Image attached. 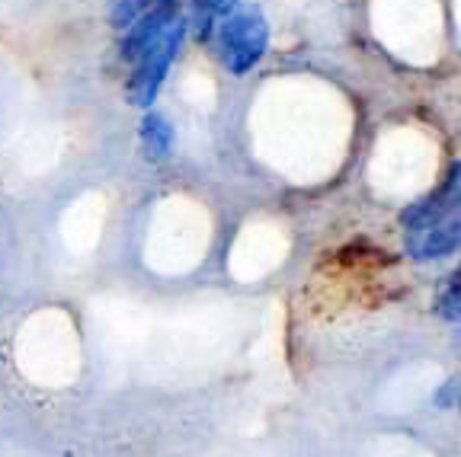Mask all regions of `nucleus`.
Masks as SVG:
<instances>
[{"mask_svg":"<svg viewBox=\"0 0 461 457\" xmlns=\"http://www.w3.org/2000/svg\"><path fill=\"white\" fill-rule=\"evenodd\" d=\"M240 0H199V7L205 10V13H228V10L238 7Z\"/></svg>","mask_w":461,"mask_h":457,"instance_id":"obj_7","label":"nucleus"},{"mask_svg":"<svg viewBox=\"0 0 461 457\" xmlns=\"http://www.w3.org/2000/svg\"><path fill=\"white\" fill-rule=\"evenodd\" d=\"M183 39H186V26H183V20H180V22H173L164 36L135 61V74H131V80H129V100L135 103V106H141V109L154 106Z\"/></svg>","mask_w":461,"mask_h":457,"instance_id":"obj_2","label":"nucleus"},{"mask_svg":"<svg viewBox=\"0 0 461 457\" xmlns=\"http://www.w3.org/2000/svg\"><path fill=\"white\" fill-rule=\"evenodd\" d=\"M458 409H461V400H458Z\"/></svg>","mask_w":461,"mask_h":457,"instance_id":"obj_8","label":"nucleus"},{"mask_svg":"<svg viewBox=\"0 0 461 457\" xmlns=\"http://www.w3.org/2000/svg\"><path fill=\"white\" fill-rule=\"evenodd\" d=\"M180 20H183V0H154L151 7L144 10V13L129 26L122 55L138 61V58H141L144 51L151 49L167 29L173 26V22H180Z\"/></svg>","mask_w":461,"mask_h":457,"instance_id":"obj_3","label":"nucleus"},{"mask_svg":"<svg viewBox=\"0 0 461 457\" xmlns=\"http://www.w3.org/2000/svg\"><path fill=\"white\" fill-rule=\"evenodd\" d=\"M269 22L253 4H238L221 20V55L230 74H247L267 55Z\"/></svg>","mask_w":461,"mask_h":457,"instance_id":"obj_1","label":"nucleus"},{"mask_svg":"<svg viewBox=\"0 0 461 457\" xmlns=\"http://www.w3.org/2000/svg\"><path fill=\"white\" fill-rule=\"evenodd\" d=\"M141 144L148 160H167L173 154V129L160 112H148L141 121Z\"/></svg>","mask_w":461,"mask_h":457,"instance_id":"obj_4","label":"nucleus"},{"mask_svg":"<svg viewBox=\"0 0 461 457\" xmlns=\"http://www.w3.org/2000/svg\"><path fill=\"white\" fill-rule=\"evenodd\" d=\"M151 4H154V0H119V4H115V10H113V22L119 29H129L131 22L144 13V10L151 7Z\"/></svg>","mask_w":461,"mask_h":457,"instance_id":"obj_6","label":"nucleus"},{"mask_svg":"<svg viewBox=\"0 0 461 457\" xmlns=\"http://www.w3.org/2000/svg\"><path fill=\"white\" fill-rule=\"evenodd\" d=\"M436 314H439L442 320H461V265L455 269L448 285L442 288L439 300H436Z\"/></svg>","mask_w":461,"mask_h":457,"instance_id":"obj_5","label":"nucleus"}]
</instances>
